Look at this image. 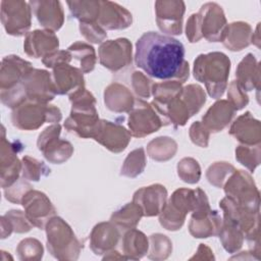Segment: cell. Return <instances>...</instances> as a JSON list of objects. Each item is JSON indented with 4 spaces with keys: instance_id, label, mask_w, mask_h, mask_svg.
I'll list each match as a JSON object with an SVG mask.
<instances>
[{
    "instance_id": "cell-2",
    "label": "cell",
    "mask_w": 261,
    "mask_h": 261,
    "mask_svg": "<svg viewBox=\"0 0 261 261\" xmlns=\"http://www.w3.org/2000/svg\"><path fill=\"white\" fill-rule=\"evenodd\" d=\"M230 68L227 56L220 52L201 54L194 62V76L197 81L205 83L208 94L212 98L222 96Z\"/></svg>"
},
{
    "instance_id": "cell-8",
    "label": "cell",
    "mask_w": 261,
    "mask_h": 261,
    "mask_svg": "<svg viewBox=\"0 0 261 261\" xmlns=\"http://www.w3.org/2000/svg\"><path fill=\"white\" fill-rule=\"evenodd\" d=\"M163 125L162 119L151 104L137 100L128 117V126L134 137H145L157 132Z\"/></svg>"
},
{
    "instance_id": "cell-27",
    "label": "cell",
    "mask_w": 261,
    "mask_h": 261,
    "mask_svg": "<svg viewBox=\"0 0 261 261\" xmlns=\"http://www.w3.org/2000/svg\"><path fill=\"white\" fill-rule=\"evenodd\" d=\"M251 28L246 22H232L227 25V32L223 41L224 46L232 51L242 50L250 44Z\"/></svg>"
},
{
    "instance_id": "cell-19",
    "label": "cell",
    "mask_w": 261,
    "mask_h": 261,
    "mask_svg": "<svg viewBox=\"0 0 261 261\" xmlns=\"http://www.w3.org/2000/svg\"><path fill=\"white\" fill-rule=\"evenodd\" d=\"M58 45V38L52 31L36 30L27 35L23 48L28 55L39 58L56 51Z\"/></svg>"
},
{
    "instance_id": "cell-30",
    "label": "cell",
    "mask_w": 261,
    "mask_h": 261,
    "mask_svg": "<svg viewBox=\"0 0 261 261\" xmlns=\"http://www.w3.org/2000/svg\"><path fill=\"white\" fill-rule=\"evenodd\" d=\"M68 51L71 52V56L80 60L83 72H89L94 69L96 63V54L92 46L86 43L76 42L68 48Z\"/></svg>"
},
{
    "instance_id": "cell-5",
    "label": "cell",
    "mask_w": 261,
    "mask_h": 261,
    "mask_svg": "<svg viewBox=\"0 0 261 261\" xmlns=\"http://www.w3.org/2000/svg\"><path fill=\"white\" fill-rule=\"evenodd\" d=\"M12 123L20 129H35L44 122H58L61 112L57 107L44 103H22L12 112Z\"/></svg>"
},
{
    "instance_id": "cell-10",
    "label": "cell",
    "mask_w": 261,
    "mask_h": 261,
    "mask_svg": "<svg viewBox=\"0 0 261 261\" xmlns=\"http://www.w3.org/2000/svg\"><path fill=\"white\" fill-rule=\"evenodd\" d=\"M61 126L57 123L47 127L38 139V148L52 163H62L72 154V146L66 141L58 139Z\"/></svg>"
},
{
    "instance_id": "cell-31",
    "label": "cell",
    "mask_w": 261,
    "mask_h": 261,
    "mask_svg": "<svg viewBox=\"0 0 261 261\" xmlns=\"http://www.w3.org/2000/svg\"><path fill=\"white\" fill-rule=\"evenodd\" d=\"M145 164H146V160H145L144 149L140 148V149L134 150L126 157L124 164L121 167L120 173L125 176L135 177L144 170Z\"/></svg>"
},
{
    "instance_id": "cell-16",
    "label": "cell",
    "mask_w": 261,
    "mask_h": 261,
    "mask_svg": "<svg viewBox=\"0 0 261 261\" xmlns=\"http://www.w3.org/2000/svg\"><path fill=\"white\" fill-rule=\"evenodd\" d=\"M167 192L161 185H153L138 190L134 195V202L138 204L143 215L154 216L159 214L165 206Z\"/></svg>"
},
{
    "instance_id": "cell-18",
    "label": "cell",
    "mask_w": 261,
    "mask_h": 261,
    "mask_svg": "<svg viewBox=\"0 0 261 261\" xmlns=\"http://www.w3.org/2000/svg\"><path fill=\"white\" fill-rule=\"evenodd\" d=\"M98 23L107 30L125 29L132 24V14L122 6L111 1H100Z\"/></svg>"
},
{
    "instance_id": "cell-34",
    "label": "cell",
    "mask_w": 261,
    "mask_h": 261,
    "mask_svg": "<svg viewBox=\"0 0 261 261\" xmlns=\"http://www.w3.org/2000/svg\"><path fill=\"white\" fill-rule=\"evenodd\" d=\"M80 30L85 38L93 43H100L106 37L103 28L97 22H80Z\"/></svg>"
},
{
    "instance_id": "cell-3",
    "label": "cell",
    "mask_w": 261,
    "mask_h": 261,
    "mask_svg": "<svg viewBox=\"0 0 261 261\" xmlns=\"http://www.w3.org/2000/svg\"><path fill=\"white\" fill-rule=\"evenodd\" d=\"M205 196L201 189L176 190L160 212L161 225L168 230L179 229L185 222L187 213L196 210Z\"/></svg>"
},
{
    "instance_id": "cell-22",
    "label": "cell",
    "mask_w": 261,
    "mask_h": 261,
    "mask_svg": "<svg viewBox=\"0 0 261 261\" xmlns=\"http://www.w3.org/2000/svg\"><path fill=\"white\" fill-rule=\"evenodd\" d=\"M119 232L111 222L97 224L91 234V247L95 254H102L117 245Z\"/></svg>"
},
{
    "instance_id": "cell-7",
    "label": "cell",
    "mask_w": 261,
    "mask_h": 261,
    "mask_svg": "<svg viewBox=\"0 0 261 261\" xmlns=\"http://www.w3.org/2000/svg\"><path fill=\"white\" fill-rule=\"evenodd\" d=\"M224 191L228 198L241 206L252 210H254V207L258 208L259 194L254 195V192H257V190L252 177L243 170L234 172L226 182Z\"/></svg>"
},
{
    "instance_id": "cell-4",
    "label": "cell",
    "mask_w": 261,
    "mask_h": 261,
    "mask_svg": "<svg viewBox=\"0 0 261 261\" xmlns=\"http://www.w3.org/2000/svg\"><path fill=\"white\" fill-rule=\"evenodd\" d=\"M200 37L210 42H223L227 32L226 19L221 7L216 3H206L198 13L191 15Z\"/></svg>"
},
{
    "instance_id": "cell-11",
    "label": "cell",
    "mask_w": 261,
    "mask_h": 261,
    "mask_svg": "<svg viewBox=\"0 0 261 261\" xmlns=\"http://www.w3.org/2000/svg\"><path fill=\"white\" fill-rule=\"evenodd\" d=\"M99 57L104 67L118 70L132 62V44L124 38L107 41L100 46Z\"/></svg>"
},
{
    "instance_id": "cell-32",
    "label": "cell",
    "mask_w": 261,
    "mask_h": 261,
    "mask_svg": "<svg viewBox=\"0 0 261 261\" xmlns=\"http://www.w3.org/2000/svg\"><path fill=\"white\" fill-rule=\"evenodd\" d=\"M178 176L186 182L195 184L199 180L201 170L198 162L193 158H184L177 165Z\"/></svg>"
},
{
    "instance_id": "cell-17",
    "label": "cell",
    "mask_w": 261,
    "mask_h": 261,
    "mask_svg": "<svg viewBox=\"0 0 261 261\" xmlns=\"http://www.w3.org/2000/svg\"><path fill=\"white\" fill-rule=\"evenodd\" d=\"M53 85L56 94L71 95L85 88L83 71L67 63L59 64L53 70Z\"/></svg>"
},
{
    "instance_id": "cell-13",
    "label": "cell",
    "mask_w": 261,
    "mask_h": 261,
    "mask_svg": "<svg viewBox=\"0 0 261 261\" xmlns=\"http://www.w3.org/2000/svg\"><path fill=\"white\" fill-rule=\"evenodd\" d=\"M155 7L159 29L167 34L180 35L185 3L182 1H157Z\"/></svg>"
},
{
    "instance_id": "cell-28",
    "label": "cell",
    "mask_w": 261,
    "mask_h": 261,
    "mask_svg": "<svg viewBox=\"0 0 261 261\" xmlns=\"http://www.w3.org/2000/svg\"><path fill=\"white\" fill-rule=\"evenodd\" d=\"M72 15L80 22H96L100 14V1H68Z\"/></svg>"
},
{
    "instance_id": "cell-12",
    "label": "cell",
    "mask_w": 261,
    "mask_h": 261,
    "mask_svg": "<svg viewBox=\"0 0 261 261\" xmlns=\"http://www.w3.org/2000/svg\"><path fill=\"white\" fill-rule=\"evenodd\" d=\"M21 201L25 215L33 225L43 228L46 221L55 213V209L45 194L38 191H28Z\"/></svg>"
},
{
    "instance_id": "cell-26",
    "label": "cell",
    "mask_w": 261,
    "mask_h": 261,
    "mask_svg": "<svg viewBox=\"0 0 261 261\" xmlns=\"http://www.w3.org/2000/svg\"><path fill=\"white\" fill-rule=\"evenodd\" d=\"M220 230L221 218L215 210H211L202 218H192L190 222V231L195 238H208L217 234Z\"/></svg>"
},
{
    "instance_id": "cell-29",
    "label": "cell",
    "mask_w": 261,
    "mask_h": 261,
    "mask_svg": "<svg viewBox=\"0 0 261 261\" xmlns=\"http://www.w3.org/2000/svg\"><path fill=\"white\" fill-rule=\"evenodd\" d=\"M143 215L142 208L135 202L126 204L120 210L114 212L111 216V222L115 223L118 226L123 227L124 229L135 227L140 221L141 216Z\"/></svg>"
},
{
    "instance_id": "cell-6",
    "label": "cell",
    "mask_w": 261,
    "mask_h": 261,
    "mask_svg": "<svg viewBox=\"0 0 261 261\" xmlns=\"http://www.w3.org/2000/svg\"><path fill=\"white\" fill-rule=\"evenodd\" d=\"M1 20L12 36L24 35L31 27V6L24 1H1Z\"/></svg>"
},
{
    "instance_id": "cell-1",
    "label": "cell",
    "mask_w": 261,
    "mask_h": 261,
    "mask_svg": "<svg viewBox=\"0 0 261 261\" xmlns=\"http://www.w3.org/2000/svg\"><path fill=\"white\" fill-rule=\"evenodd\" d=\"M135 63L149 76L159 80L189 77L185 47L178 40L156 32L143 34L136 43Z\"/></svg>"
},
{
    "instance_id": "cell-14",
    "label": "cell",
    "mask_w": 261,
    "mask_h": 261,
    "mask_svg": "<svg viewBox=\"0 0 261 261\" xmlns=\"http://www.w3.org/2000/svg\"><path fill=\"white\" fill-rule=\"evenodd\" d=\"M93 138L111 152L118 153L126 148L130 140V135L119 124L107 120H100Z\"/></svg>"
},
{
    "instance_id": "cell-35",
    "label": "cell",
    "mask_w": 261,
    "mask_h": 261,
    "mask_svg": "<svg viewBox=\"0 0 261 261\" xmlns=\"http://www.w3.org/2000/svg\"><path fill=\"white\" fill-rule=\"evenodd\" d=\"M227 96L231 100V105L234 107L236 110L242 109L248 103V96L243 92V88L239 85L237 81H233L229 85Z\"/></svg>"
},
{
    "instance_id": "cell-23",
    "label": "cell",
    "mask_w": 261,
    "mask_h": 261,
    "mask_svg": "<svg viewBox=\"0 0 261 261\" xmlns=\"http://www.w3.org/2000/svg\"><path fill=\"white\" fill-rule=\"evenodd\" d=\"M259 121L255 120L250 115V112H247L234 121L229 133L240 142L247 145H252L254 143L259 144Z\"/></svg>"
},
{
    "instance_id": "cell-25",
    "label": "cell",
    "mask_w": 261,
    "mask_h": 261,
    "mask_svg": "<svg viewBox=\"0 0 261 261\" xmlns=\"http://www.w3.org/2000/svg\"><path fill=\"white\" fill-rule=\"evenodd\" d=\"M239 85L247 90L251 91L255 87H259V67L254 55L248 54L239 64L237 70Z\"/></svg>"
},
{
    "instance_id": "cell-20",
    "label": "cell",
    "mask_w": 261,
    "mask_h": 261,
    "mask_svg": "<svg viewBox=\"0 0 261 261\" xmlns=\"http://www.w3.org/2000/svg\"><path fill=\"white\" fill-rule=\"evenodd\" d=\"M29 4L44 28L50 29L52 32L61 28L63 10L59 1H31Z\"/></svg>"
},
{
    "instance_id": "cell-21",
    "label": "cell",
    "mask_w": 261,
    "mask_h": 261,
    "mask_svg": "<svg viewBox=\"0 0 261 261\" xmlns=\"http://www.w3.org/2000/svg\"><path fill=\"white\" fill-rule=\"evenodd\" d=\"M234 112V107L228 101H217L203 116V125L212 132H219L229 123Z\"/></svg>"
},
{
    "instance_id": "cell-33",
    "label": "cell",
    "mask_w": 261,
    "mask_h": 261,
    "mask_svg": "<svg viewBox=\"0 0 261 261\" xmlns=\"http://www.w3.org/2000/svg\"><path fill=\"white\" fill-rule=\"evenodd\" d=\"M22 166H23V177L38 181L40 177L45 174L43 173L44 170L50 171V169H47V167L43 164V162L38 161L34 158H31L30 156H24L22 158Z\"/></svg>"
},
{
    "instance_id": "cell-9",
    "label": "cell",
    "mask_w": 261,
    "mask_h": 261,
    "mask_svg": "<svg viewBox=\"0 0 261 261\" xmlns=\"http://www.w3.org/2000/svg\"><path fill=\"white\" fill-rule=\"evenodd\" d=\"M27 100L36 103H47L53 100L56 91L49 72L32 69L21 82Z\"/></svg>"
},
{
    "instance_id": "cell-15",
    "label": "cell",
    "mask_w": 261,
    "mask_h": 261,
    "mask_svg": "<svg viewBox=\"0 0 261 261\" xmlns=\"http://www.w3.org/2000/svg\"><path fill=\"white\" fill-rule=\"evenodd\" d=\"M32 69L31 63L19 56H6L1 65V91H8L19 85Z\"/></svg>"
},
{
    "instance_id": "cell-24",
    "label": "cell",
    "mask_w": 261,
    "mask_h": 261,
    "mask_svg": "<svg viewBox=\"0 0 261 261\" xmlns=\"http://www.w3.org/2000/svg\"><path fill=\"white\" fill-rule=\"evenodd\" d=\"M104 97L106 106L112 111H129L135 105L132 93L124 86L119 84H112L107 87Z\"/></svg>"
},
{
    "instance_id": "cell-36",
    "label": "cell",
    "mask_w": 261,
    "mask_h": 261,
    "mask_svg": "<svg viewBox=\"0 0 261 261\" xmlns=\"http://www.w3.org/2000/svg\"><path fill=\"white\" fill-rule=\"evenodd\" d=\"M152 81H150L148 77H146L142 72L136 71L134 72L133 75V86L134 89L136 91V93L143 97V98H149L151 95V83Z\"/></svg>"
},
{
    "instance_id": "cell-37",
    "label": "cell",
    "mask_w": 261,
    "mask_h": 261,
    "mask_svg": "<svg viewBox=\"0 0 261 261\" xmlns=\"http://www.w3.org/2000/svg\"><path fill=\"white\" fill-rule=\"evenodd\" d=\"M190 137L193 143L201 147H207L209 133H208V129L199 121H196L195 123L192 124L190 129Z\"/></svg>"
}]
</instances>
